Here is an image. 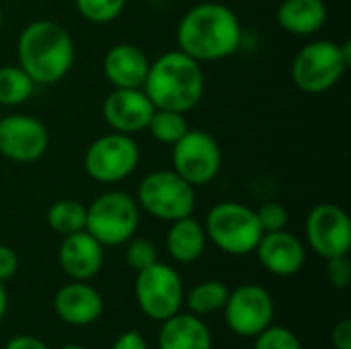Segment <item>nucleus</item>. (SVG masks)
I'll return each instance as SVG.
<instances>
[{"instance_id":"nucleus-30","label":"nucleus","mask_w":351,"mask_h":349,"mask_svg":"<svg viewBox=\"0 0 351 349\" xmlns=\"http://www.w3.org/2000/svg\"><path fill=\"white\" fill-rule=\"evenodd\" d=\"M327 280L333 288L346 290L351 282V263L348 255L327 259Z\"/></svg>"},{"instance_id":"nucleus-21","label":"nucleus","mask_w":351,"mask_h":349,"mask_svg":"<svg viewBox=\"0 0 351 349\" xmlns=\"http://www.w3.org/2000/svg\"><path fill=\"white\" fill-rule=\"evenodd\" d=\"M206 243L208 237L204 224L197 222L193 216H185L171 222V228L167 232V251L175 261L179 263L197 261L206 251Z\"/></svg>"},{"instance_id":"nucleus-12","label":"nucleus","mask_w":351,"mask_h":349,"mask_svg":"<svg viewBox=\"0 0 351 349\" xmlns=\"http://www.w3.org/2000/svg\"><path fill=\"white\" fill-rule=\"evenodd\" d=\"M306 241L323 259L350 255L351 222L348 212L335 204L315 206L306 218Z\"/></svg>"},{"instance_id":"nucleus-25","label":"nucleus","mask_w":351,"mask_h":349,"mask_svg":"<svg viewBox=\"0 0 351 349\" xmlns=\"http://www.w3.org/2000/svg\"><path fill=\"white\" fill-rule=\"evenodd\" d=\"M146 130L150 132V136L156 142L167 144V146H175L185 136V132L189 130V123H187L185 113L169 111V109H154Z\"/></svg>"},{"instance_id":"nucleus-6","label":"nucleus","mask_w":351,"mask_h":349,"mask_svg":"<svg viewBox=\"0 0 351 349\" xmlns=\"http://www.w3.org/2000/svg\"><path fill=\"white\" fill-rule=\"evenodd\" d=\"M140 208L125 191H105L97 195L86 208L84 230L93 234L103 247L125 245L138 230Z\"/></svg>"},{"instance_id":"nucleus-22","label":"nucleus","mask_w":351,"mask_h":349,"mask_svg":"<svg viewBox=\"0 0 351 349\" xmlns=\"http://www.w3.org/2000/svg\"><path fill=\"white\" fill-rule=\"evenodd\" d=\"M47 226L60 237L84 230L86 206L76 200H58L47 210Z\"/></svg>"},{"instance_id":"nucleus-15","label":"nucleus","mask_w":351,"mask_h":349,"mask_svg":"<svg viewBox=\"0 0 351 349\" xmlns=\"http://www.w3.org/2000/svg\"><path fill=\"white\" fill-rule=\"evenodd\" d=\"M255 253L259 257V263L269 274L280 278L296 276L306 263V249L302 241L286 228L276 232H263Z\"/></svg>"},{"instance_id":"nucleus-14","label":"nucleus","mask_w":351,"mask_h":349,"mask_svg":"<svg viewBox=\"0 0 351 349\" xmlns=\"http://www.w3.org/2000/svg\"><path fill=\"white\" fill-rule=\"evenodd\" d=\"M154 105L142 88H113L103 101V119L113 132L134 136L148 128Z\"/></svg>"},{"instance_id":"nucleus-23","label":"nucleus","mask_w":351,"mask_h":349,"mask_svg":"<svg viewBox=\"0 0 351 349\" xmlns=\"http://www.w3.org/2000/svg\"><path fill=\"white\" fill-rule=\"evenodd\" d=\"M35 82L31 76L16 66H0V105L16 107L23 105L35 91Z\"/></svg>"},{"instance_id":"nucleus-20","label":"nucleus","mask_w":351,"mask_h":349,"mask_svg":"<svg viewBox=\"0 0 351 349\" xmlns=\"http://www.w3.org/2000/svg\"><path fill=\"white\" fill-rule=\"evenodd\" d=\"M325 0H282L276 12L278 25L292 35H315L327 23Z\"/></svg>"},{"instance_id":"nucleus-13","label":"nucleus","mask_w":351,"mask_h":349,"mask_svg":"<svg viewBox=\"0 0 351 349\" xmlns=\"http://www.w3.org/2000/svg\"><path fill=\"white\" fill-rule=\"evenodd\" d=\"M49 146V132L43 121L25 113H10L0 119V154L12 163H35Z\"/></svg>"},{"instance_id":"nucleus-16","label":"nucleus","mask_w":351,"mask_h":349,"mask_svg":"<svg viewBox=\"0 0 351 349\" xmlns=\"http://www.w3.org/2000/svg\"><path fill=\"white\" fill-rule=\"evenodd\" d=\"M64 274L76 282H88L103 267V245L86 230L64 237L58 251Z\"/></svg>"},{"instance_id":"nucleus-32","label":"nucleus","mask_w":351,"mask_h":349,"mask_svg":"<svg viewBox=\"0 0 351 349\" xmlns=\"http://www.w3.org/2000/svg\"><path fill=\"white\" fill-rule=\"evenodd\" d=\"M331 346L335 349H351V321H339L331 331Z\"/></svg>"},{"instance_id":"nucleus-27","label":"nucleus","mask_w":351,"mask_h":349,"mask_svg":"<svg viewBox=\"0 0 351 349\" xmlns=\"http://www.w3.org/2000/svg\"><path fill=\"white\" fill-rule=\"evenodd\" d=\"M253 349H302V344L290 329L269 325L259 335H255Z\"/></svg>"},{"instance_id":"nucleus-28","label":"nucleus","mask_w":351,"mask_h":349,"mask_svg":"<svg viewBox=\"0 0 351 349\" xmlns=\"http://www.w3.org/2000/svg\"><path fill=\"white\" fill-rule=\"evenodd\" d=\"M125 261L128 265L138 274L142 269H146L148 265H152L154 261H158V253L156 247L148 241V239H130L125 243Z\"/></svg>"},{"instance_id":"nucleus-37","label":"nucleus","mask_w":351,"mask_h":349,"mask_svg":"<svg viewBox=\"0 0 351 349\" xmlns=\"http://www.w3.org/2000/svg\"><path fill=\"white\" fill-rule=\"evenodd\" d=\"M60 349H86V348H82V346H64V348H60Z\"/></svg>"},{"instance_id":"nucleus-19","label":"nucleus","mask_w":351,"mask_h":349,"mask_svg":"<svg viewBox=\"0 0 351 349\" xmlns=\"http://www.w3.org/2000/svg\"><path fill=\"white\" fill-rule=\"evenodd\" d=\"M158 349H212V333L197 315H173L162 321Z\"/></svg>"},{"instance_id":"nucleus-5","label":"nucleus","mask_w":351,"mask_h":349,"mask_svg":"<svg viewBox=\"0 0 351 349\" xmlns=\"http://www.w3.org/2000/svg\"><path fill=\"white\" fill-rule=\"evenodd\" d=\"M208 241L228 255H251L257 249L263 230L257 220V212L239 202L216 204L204 224Z\"/></svg>"},{"instance_id":"nucleus-35","label":"nucleus","mask_w":351,"mask_h":349,"mask_svg":"<svg viewBox=\"0 0 351 349\" xmlns=\"http://www.w3.org/2000/svg\"><path fill=\"white\" fill-rule=\"evenodd\" d=\"M6 306H8V296H6V290H4V282H0V321L6 315Z\"/></svg>"},{"instance_id":"nucleus-31","label":"nucleus","mask_w":351,"mask_h":349,"mask_svg":"<svg viewBox=\"0 0 351 349\" xmlns=\"http://www.w3.org/2000/svg\"><path fill=\"white\" fill-rule=\"evenodd\" d=\"M19 269V257L16 253L6 247V245H0V282H6L10 280Z\"/></svg>"},{"instance_id":"nucleus-17","label":"nucleus","mask_w":351,"mask_h":349,"mask_svg":"<svg viewBox=\"0 0 351 349\" xmlns=\"http://www.w3.org/2000/svg\"><path fill=\"white\" fill-rule=\"evenodd\" d=\"M56 315L74 327H86L95 323L103 313V296L86 282H70L62 286L53 298Z\"/></svg>"},{"instance_id":"nucleus-7","label":"nucleus","mask_w":351,"mask_h":349,"mask_svg":"<svg viewBox=\"0 0 351 349\" xmlns=\"http://www.w3.org/2000/svg\"><path fill=\"white\" fill-rule=\"evenodd\" d=\"M136 202L146 214L162 222H175L193 214L195 187L175 171H152L138 183Z\"/></svg>"},{"instance_id":"nucleus-18","label":"nucleus","mask_w":351,"mask_h":349,"mask_svg":"<svg viewBox=\"0 0 351 349\" xmlns=\"http://www.w3.org/2000/svg\"><path fill=\"white\" fill-rule=\"evenodd\" d=\"M150 60L134 43H117L103 58V74L113 88H142Z\"/></svg>"},{"instance_id":"nucleus-29","label":"nucleus","mask_w":351,"mask_h":349,"mask_svg":"<svg viewBox=\"0 0 351 349\" xmlns=\"http://www.w3.org/2000/svg\"><path fill=\"white\" fill-rule=\"evenodd\" d=\"M257 212V220L263 232H276V230H284L288 224V210L278 204V202H267L263 204Z\"/></svg>"},{"instance_id":"nucleus-36","label":"nucleus","mask_w":351,"mask_h":349,"mask_svg":"<svg viewBox=\"0 0 351 349\" xmlns=\"http://www.w3.org/2000/svg\"><path fill=\"white\" fill-rule=\"evenodd\" d=\"M2 23H4V10H2V4H0V29H2Z\"/></svg>"},{"instance_id":"nucleus-1","label":"nucleus","mask_w":351,"mask_h":349,"mask_svg":"<svg viewBox=\"0 0 351 349\" xmlns=\"http://www.w3.org/2000/svg\"><path fill=\"white\" fill-rule=\"evenodd\" d=\"M241 19L222 2H199L177 25V49L199 64L226 60L241 49Z\"/></svg>"},{"instance_id":"nucleus-24","label":"nucleus","mask_w":351,"mask_h":349,"mask_svg":"<svg viewBox=\"0 0 351 349\" xmlns=\"http://www.w3.org/2000/svg\"><path fill=\"white\" fill-rule=\"evenodd\" d=\"M228 286L218 280H208L197 286H193L187 292V306L193 315H212L224 309L228 300Z\"/></svg>"},{"instance_id":"nucleus-8","label":"nucleus","mask_w":351,"mask_h":349,"mask_svg":"<svg viewBox=\"0 0 351 349\" xmlns=\"http://www.w3.org/2000/svg\"><path fill=\"white\" fill-rule=\"evenodd\" d=\"M140 163V146L134 136L111 132L97 138L84 152V171L97 183H119Z\"/></svg>"},{"instance_id":"nucleus-10","label":"nucleus","mask_w":351,"mask_h":349,"mask_svg":"<svg viewBox=\"0 0 351 349\" xmlns=\"http://www.w3.org/2000/svg\"><path fill=\"white\" fill-rule=\"evenodd\" d=\"M222 169V150L216 138L204 130H187L173 146V171L189 185L204 187L212 183Z\"/></svg>"},{"instance_id":"nucleus-3","label":"nucleus","mask_w":351,"mask_h":349,"mask_svg":"<svg viewBox=\"0 0 351 349\" xmlns=\"http://www.w3.org/2000/svg\"><path fill=\"white\" fill-rule=\"evenodd\" d=\"M16 60L35 84H56L72 70L74 41L60 23L39 19L19 33Z\"/></svg>"},{"instance_id":"nucleus-4","label":"nucleus","mask_w":351,"mask_h":349,"mask_svg":"<svg viewBox=\"0 0 351 349\" xmlns=\"http://www.w3.org/2000/svg\"><path fill=\"white\" fill-rule=\"evenodd\" d=\"M351 64V43L317 39L298 49L292 62V80L306 95L331 91Z\"/></svg>"},{"instance_id":"nucleus-11","label":"nucleus","mask_w":351,"mask_h":349,"mask_svg":"<svg viewBox=\"0 0 351 349\" xmlns=\"http://www.w3.org/2000/svg\"><path fill=\"white\" fill-rule=\"evenodd\" d=\"M224 319L232 333L241 337H255L274 321V298L263 286L245 284L228 294L224 304Z\"/></svg>"},{"instance_id":"nucleus-34","label":"nucleus","mask_w":351,"mask_h":349,"mask_svg":"<svg viewBox=\"0 0 351 349\" xmlns=\"http://www.w3.org/2000/svg\"><path fill=\"white\" fill-rule=\"evenodd\" d=\"M4 349H49L43 341H39L33 335H16L12 337Z\"/></svg>"},{"instance_id":"nucleus-26","label":"nucleus","mask_w":351,"mask_h":349,"mask_svg":"<svg viewBox=\"0 0 351 349\" xmlns=\"http://www.w3.org/2000/svg\"><path fill=\"white\" fill-rule=\"evenodd\" d=\"M128 0H74L78 14L95 25H107L115 21L125 8Z\"/></svg>"},{"instance_id":"nucleus-33","label":"nucleus","mask_w":351,"mask_h":349,"mask_svg":"<svg viewBox=\"0 0 351 349\" xmlns=\"http://www.w3.org/2000/svg\"><path fill=\"white\" fill-rule=\"evenodd\" d=\"M111 349H148V344H146V339H144L142 333H138V331H125V333H121L113 341V348Z\"/></svg>"},{"instance_id":"nucleus-2","label":"nucleus","mask_w":351,"mask_h":349,"mask_svg":"<svg viewBox=\"0 0 351 349\" xmlns=\"http://www.w3.org/2000/svg\"><path fill=\"white\" fill-rule=\"evenodd\" d=\"M142 91L154 109L189 113L204 97L206 76L197 60L173 49L150 62Z\"/></svg>"},{"instance_id":"nucleus-9","label":"nucleus","mask_w":351,"mask_h":349,"mask_svg":"<svg viewBox=\"0 0 351 349\" xmlns=\"http://www.w3.org/2000/svg\"><path fill=\"white\" fill-rule=\"evenodd\" d=\"M136 300L146 317L162 323L181 311L183 282L171 265L154 261L136 276Z\"/></svg>"}]
</instances>
